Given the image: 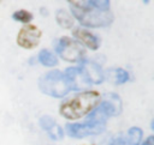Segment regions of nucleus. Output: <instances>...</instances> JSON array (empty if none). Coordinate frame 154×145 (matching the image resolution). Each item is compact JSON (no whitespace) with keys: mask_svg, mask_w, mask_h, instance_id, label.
I'll return each mask as SVG.
<instances>
[{"mask_svg":"<svg viewBox=\"0 0 154 145\" xmlns=\"http://www.w3.org/2000/svg\"><path fill=\"white\" fill-rule=\"evenodd\" d=\"M72 14L84 26L88 28H103L108 26L113 22V13L96 8L91 0L88 1H70Z\"/></svg>","mask_w":154,"mask_h":145,"instance_id":"1","label":"nucleus"},{"mask_svg":"<svg viewBox=\"0 0 154 145\" xmlns=\"http://www.w3.org/2000/svg\"><path fill=\"white\" fill-rule=\"evenodd\" d=\"M100 93L97 91H83L65 101L60 105V114L69 119L76 120L88 115L99 103Z\"/></svg>","mask_w":154,"mask_h":145,"instance_id":"2","label":"nucleus"},{"mask_svg":"<svg viewBox=\"0 0 154 145\" xmlns=\"http://www.w3.org/2000/svg\"><path fill=\"white\" fill-rule=\"evenodd\" d=\"M40 90L52 97H64L72 89L70 80L60 71H51L43 74L38 80Z\"/></svg>","mask_w":154,"mask_h":145,"instance_id":"3","label":"nucleus"},{"mask_svg":"<svg viewBox=\"0 0 154 145\" xmlns=\"http://www.w3.org/2000/svg\"><path fill=\"white\" fill-rule=\"evenodd\" d=\"M55 52L61 59L69 62H78L84 59V49L75 40L64 36L58 40L55 44Z\"/></svg>","mask_w":154,"mask_h":145,"instance_id":"4","label":"nucleus"},{"mask_svg":"<svg viewBox=\"0 0 154 145\" xmlns=\"http://www.w3.org/2000/svg\"><path fill=\"white\" fill-rule=\"evenodd\" d=\"M103 129H105V126L87 122V121L82 123H66L65 126V132L67 133V135L72 138H77V139L93 135V134H99Z\"/></svg>","mask_w":154,"mask_h":145,"instance_id":"5","label":"nucleus"},{"mask_svg":"<svg viewBox=\"0 0 154 145\" xmlns=\"http://www.w3.org/2000/svg\"><path fill=\"white\" fill-rule=\"evenodd\" d=\"M41 30L35 25H25L23 26L17 36V44L25 49L35 48L41 40Z\"/></svg>","mask_w":154,"mask_h":145,"instance_id":"6","label":"nucleus"},{"mask_svg":"<svg viewBox=\"0 0 154 145\" xmlns=\"http://www.w3.org/2000/svg\"><path fill=\"white\" fill-rule=\"evenodd\" d=\"M79 67H81L85 79L88 80V83L90 85L91 84L97 85L105 80V73L97 64H95L93 61H84Z\"/></svg>","mask_w":154,"mask_h":145,"instance_id":"7","label":"nucleus"},{"mask_svg":"<svg viewBox=\"0 0 154 145\" xmlns=\"http://www.w3.org/2000/svg\"><path fill=\"white\" fill-rule=\"evenodd\" d=\"M72 35L75 36V38L81 42L82 44H84L85 47H88L89 49H93V50H96L100 46V40L96 35L91 34L90 31H88L87 29L79 26V28H76L73 31H72Z\"/></svg>","mask_w":154,"mask_h":145,"instance_id":"8","label":"nucleus"},{"mask_svg":"<svg viewBox=\"0 0 154 145\" xmlns=\"http://www.w3.org/2000/svg\"><path fill=\"white\" fill-rule=\"evenodd\" d=\"M38 61L47 67H53L55 65H58V58L48 49H42L38 53Z\"/></svg>","mask_w":154,"mask_h":145,"instance_id":"9","label":"nucleus"},{"mask_svg":"<svg viewBox=\"0 0 154 145\" xmlns=\"http://www.w3.org/2000/svg\"><path fill=\"white\" fill-rule=\"evenodd\" d=\"M142 139V129L140 127H131L125 134L126 145H140Z\"/></svg>","mask_w":154,"mask_h":145,"instance_id":"10","label":"nucleus"},{"mask_svg":"<svg viewBox=\"0 0 154 145\" xmlns=\"http://www.w3.org/2000/svg\"><path fill=\"white\" fill-rule=\"evenodd\" d=\"M55 16H57V22H58V24L61 28L69 29V28L73 26V18L70 16V13H67V11H65V10H58Z\"/></svg>","mask_w":154,"mask_h":145,"instance_id":"11","label":"nucleus"},{"mask_svg":"<svg viewBox=\"0 0 154 145\" xmlns=\"http://www.w3.org/2000/svg\"><path fill=\"white\" fill-rule=\"evenodd\" d=\"M111 71H113V73H114L113 74V77H114L113 81L116 84L120 85V84H124L129 80V73L124 68H117V70H111Z\"/></svg>","mask_w":154,"mask_h":145,"instance_id":"12","label":"nucleus"},{"mask_svg":"<svg viewBox=\"0 0 154 145\" xmlns=\"http://www.w3.org/2000/svg\"><path fill=\"white\" fill-rule=\"evenodd\" d=\"M13 19H16L20 23H29L32 19V14L26 10H19L13 13Z\"/></svg>","mask_w":154,"mask_h":145,"instance_id":"13","label":"nucleus"},{"mask_svg":"<svg viewBox=\"0 0 154 145\" xmlns=\"http://www.w3.org/2000/svg\"><path fill=\"white\" fill-rule=\"evenodd\" d=\"M54 125H57L55 120L52 117V116H48V115H45L40 119V126L45 129V131H49Z\"/></svg>","mask_w":154,"mask_h":145,"instance_id":"14","label":"nucleus"},{"mask_svg":"<svg viewBox=\"0 0 154 145\" xmlns=\"http://www.w3.org/2000/svg\"><path fill=\"white\" fill-rule=\"evenodd\" d=\"M47 133H48L49 137H51L52 139H54V140H59V139H61L63 135H64V132H63V129H61V127H60L59 125H54L49 131H47Z\"/></svg>","mask_w":154,"mask_h":145,"instance_id":"15","label":"nucleus"},{"mask_svg":"<svg viewBox=\"0 0 154 145\" xmlns=\"http://www.w3.org/2000/svg\"><path fill=\"white\" fill-rule=\"evenodd\" d=\"M108 145H126V140H125V135H118L117 138H114Z\"/></svg>","mask_w":154,"mask_h":145,"instance_id":"16","label":"nucleus"},{"mask_svg":"<svg viewBox=\"0 0 154 145\" xmlns=\"http://www.w3.org/2000/svg\"><path fill=\"white\" fill-rule=\"evenodd\" d=\"M142 145H154V137H149V138H147Z\"/></svg>","mask_w":154,"mask_h":145,"instance_id":"17","label":"nucleus"},{"mask_svg":"<svg viewBox=\"0 0 154 145\" xmlns=\"http://www.w3.org/2000/svg\"><path fill=\"white\" fill-rule=\"evenodd\" d=\"M152 129L154 131V119H153V121H152Z\"/></svg>","mask_w":154,"mask_h":145,"instance_id":"18","label":"nucleus"}]
</instances>
